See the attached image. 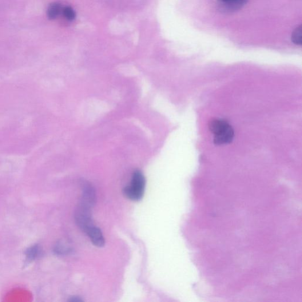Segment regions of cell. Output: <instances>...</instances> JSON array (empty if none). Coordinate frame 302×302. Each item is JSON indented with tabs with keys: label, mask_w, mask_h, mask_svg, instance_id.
Masks as SVG:
<instances>
[{
	"label": "cell",
	"mask_w": 302,
	"mask_h": 302,
	"mask_svg": "<svg viewBox=\"0 0 302 302\" xmlns=\"http://www.w3.org/2000/svg\"><path fill=\"white\" fill-rule=\"evenodd\" d=\"M209 127L214 135V144L221 145L232 142L234 137V129L228 121L222 119H213Z\"/></svg>",
	"instance_id": "6da1fadb"
},
{
	"label": "cell",
	"mask_w": 302,
	"mask_h": 302,
	"mask_svg": "<svg viewBox=\"0 0 302 302\" xmlns=\"http://www.w3.org/2000/svg\"><path fill=\"white\" fill-rule=\"evenodd\" d=\"M145 183L144 174L140 171H136L133 174L130 185L126 186L124 190L125 196L130 200H141L144 196Z\"/></svg>",
	"instance_id": "7a4b0ae2"
},
{
	"label": "cell",
	"mask_w": 302,
	"mask_h": 302,
	"mask_svg": "<svg viewBox=\"0 0 302 302\" xmlns=\"http://www.w3.org/2000/svg\"><path fill=\"white\" fill-rule=\"evenodd\" d=\"M89 206L80 204L75 214V219L78 225L83 232H86L92 226H94Z\"/></svg>",
	"instance_id": "3957f363"
},
{
	"label": "cell",
	"mask_w": 302,
	"mask_h": 302,
	"mask_svg": "<svg viewBox=\"0 0 302 302\" xmlns=\"http://www.w3.org/2000/svg\"><path fill=\"white\" fill-rule=\"evenodd\" d=\"M219 9L224 12H234L241 9L248 0H217Z\"/></svg>",
	"instance_id": "277c9868"
},
{
	"label": "cell",
	"mask_w": 302,
	"mask_h": 302,
	"mask_svg": "<svg viewBox=\"0 0 302 302\" xmlns=\"http://www.w3.org/2000/svg\"><path fill=\"white\" fill-rule=\"evenodd\" d=\"M87 235L89 236L91 241L97 247L102 248L105 245V239L103 237V234L101 230L95 226H92L86 232Z\"/></svg>",
	"instance_id": "5b68a950"
},
{
	"label": "cell",
	"mask_w": 302,
	"mask_h": 302,
	"mask_svg": "<svg viewBox=\"0 0 302 302\" xmlns=\"http://www.w3.org/2000/svg\"><path fill=\"white\" fill-rule=\"evenodd\" d=\"M63 8L61 4L59 3H53L50 4L47 10V17L49 20L56 18L61 13Z\"/></svg>",
	"instance_id": "8992f818"
},
{
	"label": "cell",
	"mask_w": 302,
	"mask_h": 302,
	"mask_svg": "<svg viewBox=\"0 0 302 302\" xmlns=\"http://www.w3.org/2000/svg\"><path fill=\"white\" fill-rule=\"evenodd\" d=\"M301 28V25L297 27L294 30L292 35V41L296 45L301 46L302 45Z\"/></svg>",
	"instance_id": "52a82bcc"
},
{
	"label": "cell",
	"mask_w": 302,
	"mask_h": 302,
	"mask_svg": "<svg viewBox=\"0 0 302 302\" xmlns=\"http://www.w3.org/2000/svg\"><path fill=\"white\" fill-rule=\"evenodd\" d=\"M62 13L64 17L69 22H72L76 18V13L74 10L70 6H66L63 8Z\"/></svg>",
	"instance_id": "ba28073f"
},
{
	"label": "cell",
	"mask_w": 302,
	"mask_h": 302,
	"mask_svg": "<svg viewBox=\"0 0 302 302\" xmlns=\"http://www.w3.org/2000/svg\"><path fill=\"white\" fill-rule=\"evenodd\" d=\"M39 249L37 246H34L27 250V256L28 259L33 260L39 254Z\"/></svg>",
	"instance_id": "9c48e42d"
},
{
	"label": "cell",
	"mask_w": 302,
	"mask_h": 302,
	"mask_svg": "<svg viewBox=\"0 0 302 302\" xmlns=\"http://www.w3.org/2000/svg\"><path fill=\"white\" fill-rule=\"evenodd\" d=\"M71 301H73V302H78V301H82V300H81L80 299V298H78V297H72L71 298V299L70 300Z\"/></svg>",
	"instance_id": "30bf717a"
}]
</instances>
